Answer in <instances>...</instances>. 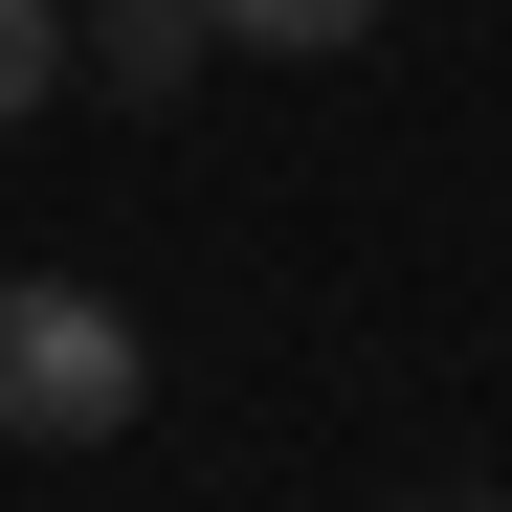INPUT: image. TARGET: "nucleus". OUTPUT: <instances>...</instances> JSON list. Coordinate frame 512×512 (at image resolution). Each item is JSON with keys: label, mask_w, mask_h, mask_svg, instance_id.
Returning <instances> with one entry per match:
<instances>
[{"label": "nucleus", "mask_w": 512, "mask_h": 512, "mask_svg": "<svg viewBox=\"0 0 512 512\" xmlns=\"http://www.w3.org/2000/svg\"><path fill=\"white\" fill-rule=\"evenodd\" d=\"M223 23H201V0H112V23H90V67H112V90H179V67H201Z\"/></svg>", "instance_id": "nucleus-3"}, {"label": "nucleus", "mask_w": 512, "mask_h": 512, "mask_svg": "<svg viewBox=\"0 0 512 512\" xmlns=\"http://www.w3.org/2000/svg\"><path fill=\"white\" fill-rule=\"evenodd\" d=\"M223 45H268V67H334V45H379V0H201Z\"/></svg>", "instance_id": "nucleus-2"}, {"label": "nucleus", "mask_w": 512, "mask_h": 512, "mask_svg": "<svg viewBox=\"0 0 512 512\" xmlns=\"http://www.w3.org/2000/svg\"><path fill=\"white\" fill-rule=\"evenodd\" d=\"M67 67H90V23H67V0H0V134H23Z\"/></svg>", "instance_id": "nucleus-4"}, {"label": "nucleus", "mask_w": 512, "mask_h": 512, "mask_svg": "<svg viewBox=\"0 0 512 512\" xmlns=\"http://www.w3.org/2000/svg\"><path fill=\"white\" fill-rule=\"evenodd\" d=\"M134 401H156V357L90 268H0V446H112Z\"/></svg>", "instance_id": "nucleus-1"}]
</instances>
